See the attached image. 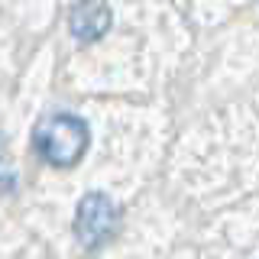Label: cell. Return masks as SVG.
Here are the masks:
<instances>
[{
	"label": "cell",
	"instance_id": "obj_2",
	"mask_svg": "<svg viewBox=\"0 0 259 259\" xmlns=\"http://www.w3.org/2000/svg\"><path fill=\"white\" fill-rule=\"evenodd\" d=\"M117 224H120V210L107 194L91 191L78 201L75 237L84 249H94V246H101V243H107L113 233H117Z\"/></svg>",
	"mask_w": 259,
	"mask_h": 259
},
{
	"label": "cell",
	"instance_id": "obj_1",
	"mask_svg": "<svg viewBox=\"0 0 259 259\" xmlns=\"http://www.w3.org/2000/svg\"><path fill=\"white\" fill-rule=\"evenodd\" d=\"M91 133L88 123L75 113H49L46 120H39V126L32 130V146L49 165L55 168H71L84 159Z\"/></svg>",
	"mask_w": 259,
	"mask_h": 259
},
{
	"label": "cell",
	"instance_id": "obj_3",
	"mask_svg": "<svg viewBox=\"0 0 259 259\" xmlns=\"http://www.w3.org/2000/svg\"><path fill=\"white\" fill-rule=\"evenodd\" d=\"M113 23V13L107 4H101V0H78L75 7H71L68 13V29L71 36L78 39V42H97V39L104 36V32L110 29Z\"/></svg>",
	"mask_w": 259,
	"mask_h": 259
}]
</instances>
